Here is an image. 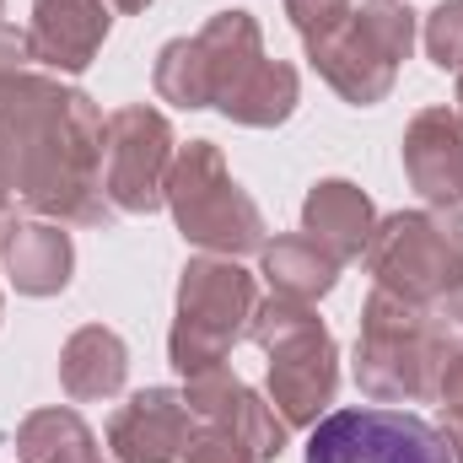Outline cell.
<instances>
[{
  "label": "cell",
  "instance_id": "obj_20",
  "mask_svg": "<svg viewBox=\"0 0 463 463\" xmlns=\"http://www.w3.org/2000/svg\"><path fill=\"white\" fill-rule=\"evenodd\" d=\"M297 98H302V81L286 60H259V71L222 103V114L232 124H248V129H275L297 114Z\"/></svg>",
  "mask_w": 463,
  "mask_h": 463
},
{
  "label": "cell",
  "instance_id": "obj_6",
  "mask_svg": "<svg viewBox=\"0 0 463 463\" xmlns=\"http://www.w3.org/2000/svg\"><path fill=\"white\" fill-rule=\"evenodd\" d=\"M366 269L383 291L437 307L463 280V205H426L377 216L366 242Z\"/></svg>",
  "mask_w": 463,
  "mask_h": 463
},
{
  "label": "cell",
  "instance_id": "obj_10",
  "mask_svg": "<svg viewBox=\"0 0 463 463\" xmlns=\"http://www.w3.org/2000/svg\"><path fill=\"white\" fill-rule=\"evenodd\" d=\"M184 399H189L194 420L232 431L259 463H275L286 453V431H291V426L280 420V410L264 404V399H259L237 372H227V366H211V372L184 377Z\"/></svg>",
  "mask_w": 463,
  "mask_h": 463
},
{
  "label": "cell",
  "instance_id": "obj_15",
  "mask_svg": "<svg viewBox=\"0 0 463 463\" xmlns=\"http://www.w3.org/2000/svg\"><path fill=\"white\" fill-rule=\"evenodd\" d=\"M372 227H377V205H372L366 189H355L350 178H324V184H313L307 200H302V232H307L313 242H324L340 264L366 253Z\"/></svg>",
  "mask_w": 463,
  "mask_h": 463
},
{
  "label": "cell",
  "instance_id": "obj_27",
  "mask_svg": "<svg viewBox=\"0 0 463 463\" xmlns=\"http://www.w3.org/2000/svg\"><path fill=\"white\" fill-rule=\"evenodd\" d=\"M431 313H437V324H442L453 340H463V280L442 297V302H437V307H431Z\"/></svg>",
  "mask_w": 463,
  "mask_h": 463
},
{
  "label": "cell",
  "instance_id": "obj_22",
  "mask_svg": "<svg viewBox=\"0 0 463 463\" xmlns=\"http://www.w3.org/2000/svg\"><path fill=\"white\" fill-rule=\"evenodd\" d=\"M426 54L437 71H463V0H442L426 16Z\"/></svg>",
  "mask_w": 463,
  "mask_h": 463
},
{
  "label": "cell",
  "instance_id": "obj_31",
  "mask_svg": "<svg viewBox=\"0 0 463 463\" xmlns=\"http://www.w3.org/2000/svg\"><path fill=\"white\" fill-rule=\"evenodd\" d=\"M0 16H5V0H0Z\"/></svg>",
  "mask_w": 463,
  "mask_h": 463
},
{
  "label": "cell",
  "instance_id": "obj_19",
  "mask_svg": "<svg viewBox=\"0 0 463 463\" xmlns=\"http://www.w3.org/2000/svg\"><path fill=\"white\" fill-rule=\"evenodd\" d=\"M16 458L22 463H109L98 453L92 426H87L71 404L33 410V415L16 426Z\"/></svg>",
  "mask_w": 463,
  "mask_h": 463
},
{
  "label": "cell",
  "instance_id": "obj_4",
  "mask_svg": "<svg viewBox=\"0 0 463 463\" xmlns=\"http://www.w3.org/2000/svg\"><path fill=\"white\" fill-rule=\"evenodd\" d=\"M162 200L184 232V242H194L200 253L242 259V253L264 248V216H259L253 194L232 178L216 140H189L173 151Z\"/></svg>",
  "mask_w": 463,
  "mask_h": 463
},
{
  "label": "cell",
  "instance_id": "obj_12",
  "mask_svg": "<svg viewBox=\"0 0 463 463\" xmlns=\"http://www.w3.org/2000/svg\"><path fill=\"white\" fill-rule=\"evenodd\" d=\"M194 437V410L178 388H140L109 420V448L118 463H178Z\"/></svg>",
  "mask_w": 463,
  "mask_h": 463
},
{
  "label": "cell",
  "instance_id": "obj_18",
  "mask_svg": "<svg viewBox=\"0 0 463 463\" xmlns=\"http://www.w3.org/2000/svg\"><path fill=\"white\" fill-rule=\"evenodd\" d=\"M259 275L269 280L275 297L318 302V297L335 291V280H340V259H335L324 242H313L307 232H286V237H275V242L264 237V248H259Z\"/></svg>",
  "mask_w": 463,
  "mask_h": 463
},
{
  "label": "cell",
  "instance_id": "obj_28",
  "mask_svg": "<svg viewBox=\"0 0 463 463\" xmlns=\"http://www.w3.org/2000/svg\"><path fill=\"white\" fill-rule=\"evenodd\" d=\"M448 453H453V463H463V420H448Z\"/></svg>",
  "mask_w": 463,
  "mask_h": 463
},
{
  "label": "cell",
  "instance_id": "obj_5",
  "mask_svg": "<svg viewBox=\"0 0 463 463\" xmlns=\"http://www.w3.org/2000/svg\"><path fill=\"white\" fill-rule=\"evenodd\" d=\"M259 307V286L253 275L222 259V253H200L184 264L178 275V307H173V335H167V355L178 377L227 366L237 340H248V318Z\"/></svg>",
  "mask_w": 463,
  "mask_h": 463
},
{
  "label": "cell",
  "instance_id": "obj_2",
  "mask_svg": "<svg viewBox=\"0 0 463 463\" xmlns=\"http://www.w3.org/2000/svg\"><path fill=\"white\" fill-rule=\"evenodd\" d=\"M458 345L431 307L404 302L383 286H372L361 307V335H355V388L377 404H420L437 393V372L448 350Z\"/></svg>",
  "mask_w": 463,
  "mask_h": 463
},
{
  "label": "cell",
  "instance_id": "obj_25",
  "mask_svg": "<svg viewBox=\"0 0 463 463\" xmlns=\"http://www.w3.org/2000/svg\"><path fill=\"white\" fill-rule=\"evenodd\" d=\"M437 404H442V415L448 420H463V345L448 350V361H442V372H437V393H431Z\"/></svg>",
  "mask_w": 463,
  "mask_h": 463
},
{
  "label": "cell",
  "instance_id": "obj_24",
  "mask_svg": "<svg viewBox=\"0 0 463 463\" xmlns=\"http://www.w3.org/2000/svg\"><path fill=\"white\" fill-rule=\"evenodd\" d=\"M286 16L302 33V43H318L324 33H335L350 16V0H286Z\"/></svg>",
  "mask_w": 463,
  "mask_h": 463
},
{
  "label": "cell",
  "instance_id": "obj_3",
  "mask_svg": "<svg viewBox=\"0 0 463 463\" xmlns=\"http://www.w3.org/2000/svg\"><path fill=\"white\" fill-rule=\"evenodd\" d=\"M248 340L269 355V404L286 426H318L340 388V350L313 302L275 297L253 307Z\"/></svg>",
  "mask_w": 463,
  "mask_h": 463
},
{
  "label": "cell",
  "instance_id": "obj_26",
  "mask_svg": "<svg viewBox=\"0 0 463 463\" xmlns=\"http://www.w3.org/2000/svg\"><path fill=\"white\" fill-rule=\"evenodd\" d=\"M27 65V33H16L11 22H0V81L16 76Z\"/></svg>",
  "mask_w": 463,
  "mask_h": 463
},
{
  "label": "cell",
  "instance_id": "obj_9",
  "mask_svg": "<svg viewBox=\"0 0 463 463\" xmlns=\"http://www.w3.org/2000/svg\"><path fill=\"white\" fill-rule=\"evenodd\" d=\"M307 463H453L448 437L410 410H335L313 426Z\"/></svg>",
  "mask_w": 463,
  "mask_h": 463
},
{
  "label": "cell",
  "instance_id": "obj_7",
  "mask_svg": "<svg viewBox=\"0 0 463 463\" xmlns=\"http://www.w3.org/2000/svg\"><path fill=\"white\" fill-rule=\"evenodd\" d=\"M410 49H415V11L404 0H366L335 33L307 43V60L350 109H372L393 92Z\"/></svg>",
  "mask_w": 463,
  "mask_h": 463
},
{
  "label": "cell",
  "instance_id": "obj_11",
  "mask_svg": "<svg viewBox=\"0 0 463 463\" xmlns=\"http://www.w3.org/2000/svg\"><path fill=\"white\" fill-rule=\"evenodd\" d=\"M109 0H33L27 33V60L43 65L49 76H81L103 43H109Z\"/></svg>",
  "mask_w": 463,
  "mask_h": 463
},
{
  "label": "cell",
  "instance_id": "obj_17",
  "mask_svg": "<svg viewBox=\"0 0 463 463\" xmlns=\"http://www.w3.org/2000/svg\"><path fill=\"white\" fill-rule=\"evenodd\" d=\"M129 377V350L114 329L103 324H81L65 350H60V388L71 404H98V399H114Z\"/></svg>",
  "mask_w": 463,
  "mask_h": 463
},
{
  "label": "cell",
  "instance_id": "obj_1",
  "mask_svg": "<svg viewBox=\"0 0 463 463\" xmlns=\"http://www.w3.org/2000/svg\"><path fill=\"white\" fill-rule=\"evenodd\" d=\"M103 109L60 76L16 71L0 81V189L38 222L103 227Z\"/></svg>",
  "mask_w": 463,
  "mask_h": 463
},
{
  "label": "cell",
  "instance_id": "obj_29",
  "mask_svg": "<svg viewBox=\"0 0 463 463\" xmlns=\"http://www.w3.org/2000/svg\"><path fill=\"white\" fill-rule=\"evenodd\" d=\"M109 5H118V11H146L151 0H109Z\"/></svg>",
  "mask_w": 463,
  "mask_h": 463
},
{
  "label": "cell",
  "instance_id": "obj_30",
  "mask_svg": "<svg viewBox=\"0 0 463 463\" xmlns=\"http://www.w3.org/2000/svg\"><path fill=\"white\" fill-rule=\"evenodd\" d=\"M458 114H463V71H458Z\"/></svg>",
  "mask_w": 463,
  "mask_h": 463
},
{
  "label": "cell",
  "instance_id": "obj_8",
  "mask_svg": "<svg viewBox=\"0 0 463 463\" xmlns=\"http://www.w3.org/2000/svg\"><path fill=\"white\" fill-rule=\"evenodd\" d=\"M173 124L151 103H124L103 129V194L114 216H151L162 211V184L173 167Z\"/></svg>",
  "mask_w": 463,
  "mask_h": 463
},
{
  "label": "cell",
  "instance_id": "obj_21",
  "mask_svg": "<svg viewBox=\"0 0 463 463\" xmlns=\"http://www.w3.org/2000/svg\"><path fill=\"white\" fill-rule=\"evenodd\" d=\"M151 87H156V98L173 103V109H211V87H205V65H200L194 38H167V43L156 49Z\"/></svg>",
  "mask_w": 463,
  "mask_h": 463
},
{
  "label": "cell",
  "instance_id": "obj_23",
  "mask_svg": "<svg viewBox=\"0 0 463 463\" xmlns=\"http://www.w3.org/2000/svg\"><path fill=\"white\" fill-rule=\"evenodd\" d=\"M178 463H259L232 431H222V426H194V437H189V448H184V458Z\"/></svg>",
  "mask_w": 463,
  "mask_h": 463
},
{
  "label": "cell",
  "instance_id": "obj_16",
  "mask_svg": "<svg viewBox=\"0 0 463 463\" xmlns=\"http://www.w3.org/2000/svg\"><path fill=\"white\" fill-rule=\"evenodd\" d=\"M200 65H205V87H211V109H222L232 92L259 71L264 60V33L248 11H216L200 33H194Z\"/></svg>",
  "mask_w": 463,
  "mask_h": 463
},
{
  "label": "cell",
  "instance_id": "obj_14",
  "mask_svg": "<svg viewBox=\"0 0 463 463\" xmlns=\"http://www.w3.org/2000/svg\"><path fill=\"white\" fill-rule=\"evenodd\" d=\"M0 269L22 297H60L76 269V242L60 222H16L0 242Z\"/></svg>",
  "mask_w": 463,
  "mask_h": 463
},
{
  "label": "cell",
  "instance_id": "obj_13",
  "mask_svg": "<svg viewBox=\"0 0 463 463\" xmlns=\"http://www.w3.org/2000/svg\"><path fill=\"white\" fill-rule=\"evenodd\" d=\"M404 173L426 205H463V114L420 109L404 129Z\"/></svg>",
  "mask_w": 463,
  "mask_h": 463
}]
</instances>
